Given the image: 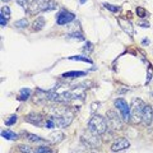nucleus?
I'll use <instances>...</instances> for the list:
<instances>
[{
    "label": "nucleus",
    "instance_id": "9",
    "mask_svg": "<svg viewBox=\"0 0 153 153\" xmlns=\"http://www.w3.org/2000/svg\"><path fill=\"white\" fill-rule=\"evenodd\" d=\"M46 0H32L30 7H28V13L30 14H38L44 9V4Z\"/></svg>",
    "mask_w": 153,
    "mask_h": 153
},
{
    "label": "nucleus",
    "instance_id": "31",
    "mask_svg": "<svg viewBox=\"0 0 153 153\" xmlns=\"http://www.w3.org/2000/svg\"><path fill=\"white\" fill-rule=\"evenodd\" d=\"M0 25H1V27H5L7 26V19L0 16Z\"/></svg>",
    "mask_w": 153,
    "mask_h": 153
},
{
    "label": "nucleus",
    "instance_id": "17",
    "mask_svg": "<svg viewBox=\"0 0 153 153\" xmlns=\"http://www.w3.org/2000/svg\"><path fill=\"white\" fill-rule=\"evenodd\" d=\"M1 137L5 138V139H8V140H14V139H18L19 135L16 134V133L10 131V130H3L1 131Z\"/></svg>",
    "mask_w": 153,
    "mask_h": 153
},
{
    "label": "nucleus",
    "instance_id": "14",
    "mask_svg": "<svg viewBox=\"0 0 153 153\" xmlns=\"http://www.w3.org/2000/svg\"><path fill=\"white\" fill-rule=\"evenodd\" d=\"M82 75H85L84 71H80V70H73V71H66V73L63 74L64 78H68V79H73V78H76V76H82Z\"/></svg>",
    "mask_w": 153,
    "mask_h": 153
},
{
    "label": "nucleus",
    "instance_id": "1",
    "mask_svg": "<svg viewBox=\"0 0 153 153\" xmlns=\"http://www.w3.org/2000/svg\"><path fill=\"white\" fill-rule=\"evenodd\" d=\"M107 129H108L107 120L101 115H94L88 123V130L96 134V135H101V134L106 133Z\"/></svg>",
    "mask_w": 153,
    "mask_h": 153
},
{
    "label": "nucleus",
    "instance_id": "35",
    "mask_svg": "<svg viewBox=\"0 0 153 153\" xmlns=\"http://www.w3.org/2000/svg\"><path fill=\"white\" fill-rule=\"evenodd\" d=\"M3 1H9V0H3Z\"/></svg>",
    "mask_w": 153,
    "mask_h": 153
},
{
    "label": "nucleus",
    "instance_id": "8",
    "mask_svg": "<svg viewBox=\"0 0 153 153\" xmlns=\"http://www.w3.org/2000/svg\"><path fill=\"white\" fill-rule=\"evenodd\" d=\"M25 120L27 123L32 124V125H36V126H42L44 125V117H42V115L36 114V112H32L30 115H27V116L25 117Z\"/></svg>",
    "mask_w": 153,
    "mask_h": 153
},
{
    "label": "nucleus",
    "instance_id": "20",
    "mask_svg": "<svg viewBox=\"0 0 153 153\" xmlns=\"http://www.w3.org/2000/svg\"><path fill=\"white\" fill-rule=\"evenodd\" d=\"M70 60H78V61H84V63H88V64H92V60L87 56H80V55H76V56H70L69 57Z\"/></svg>",
    "mask_w": 153,
    "mask_h": 153
},
{
    "label": "nucleus",
    "instance_id": "29",
    "mask_svg": "<svg viewBox=\"0 0 153 153\" xmlns=\"http://www.w3.org/2000/svg\"><path fill=\"white\" fill-rule=\"evenodd\" d=\"M137 14H138V16H139L140 18H144V17L147 16V12H146V9L138 7V8H137Z\"/></svg>",
    "mask_w": 153,
    "mask_h": 153
},
{
    "label": "nucleus",
    "instance_id": "34",
    "mask_svg": "<svg viewBox=\"0 0 153 153\" xmlns=\"http://www.w3.org/2000/svg\"><path fill=\"white\" fill-rule=\"evenodd\" d=\"M73 153H83V152H82V151H74Z\"/></svg>",
    "mask_w": 153,
    "mask_h": 153
},
{
    "label": "nucleus",
    "instance_id": "15",
    "mask_svg": "<svg viewBox=\"0 0 153 153\" xmlns=\"http://www.w3.org/2000/svg\"><path fill=\"white\" fill-rule=\"evenodd\" d=\"M33 30L35 31H41L42 28H44V26H45V19H44V17H38V18H36V21L33 22Z\"/></svg>",
    "mask_w": 153,
    "mask_h": 153
},
{
    "label": "nucleus",
    "instance_id": "7",
    "mask_svg": "<svg viewBox=\"0 0 153 153\" xmlns=\"http://www.w3.org/2000/svg\"><path fill=\"white\" fill-rule=\"evenodd\" d=\"M74 18H75V16H74L73 13L66 12V10H63V12H60V13H59V16H57V18H56V23H57V25H60V26H63V25H66V23L73 22V21H74Z\"/></svg>",
    "mask_w": 153,
    "mask_h": 153
},
{
    "label": "nucleus",
    "instance_id": "4",
    "mask_svg": "<svg viewBox=\"0 0 153 153\" xmlns=\"http://www.w3.org/2000/svg\"><path fill=\"white\" fill-rule=\"evenodd\" d=\"M115 107L123 119V121H129L130 120V106L128 105V102L124 98H117L115 100Z\"/></svg>",
    "mask_w": 153,
    "mask_h": 153
},
{
    "label": "nucleus",
    "instance_id": "3",
    "mask_svg": "<svg viewBox=\"0 0 153 153\" xmlns=\"http://www.w3.org/2000/svg\"><path fill=\"white\" fill-rule=\"evenodd\" d=\"M54 120L55 125L57 128H66L70 125V123L73 121V112H70L68 108L64 110H56V114L50 116Z\"/></svg>",
    "mask_w": 153,
    "mask_h": 153
},
{
    "label": "nucleus",
    "instance_id": "24",
    "mask_svg": "<svg viewBox=\"0 0 153 153\" xmlns=\"http://www.w3.org/2000/svg\"><path fill=\"white\" fill-rule=\"evenodd\" d=\"M1 17H4L5 19L10 18V9H9V7H3L1 8Z\"/></svg>",
    "mask_w": 153,
    "mask_h": 153
},
{
    "label": "nucleus",
    "instance_id": "10",
    "mask_svg": "<svg viewBox=\"0 0 153 153\" xmlns=\"http://www.w3.org/2000/svg\"><path fill=\"white\" fill-rule=\"evenodd\" d=\"M117 22H119V25H120L121 30L125 32V33H128V35L130 36V37H133V35H134V28H133V26H131L130 21H128V19H125V18L119 17V18H117Z\"/></svg>",
    "mask_w": 153,
    "mask_h": 153
},
{
    "label": "nucleus",
    "instance_id": "11",
    "mask_svg": "<svg viewBox=\"0 0 153 153\" xmlns=\"http://www.w3.org/2000/svg\"><path fill=\"white\" fill-rule=\"evenodd\" d=\"M129 147H130V142H129L128 139H125V138H120V139H117L111 146V151L112 152H119V151L126 149V148H129Z\"/></svg>",
    "mask_w": 153,
    "mask_h": 153
},
{
    "label": "nucleus",
    "instance_id": "33",
    "mask_svg": "<svg viewBox=\"0 0 153 153\" xmlns=\"http://www.w3.org/2000/svg\"><path fill=\"white\" fill-rule=\"evenodd\" d=\"M85 1H87V0H79V3H80V4H84Z\"/></svg>",
    "mask_w": 153,
    "mask_h": 153
},
{
    "label": "nucleus",
    "instance_id": "19",
    "mask_svg": "<svg viewBox=\"0 0 153 153\" xmlns=\"http://www.w3.org/2000/svg\"><path fill=\"white\" fill-rule=\"evenodd\" d=\"M19 151L22 153H36V148H33L31 146L22 144V146H19Z\"/></svg>",
    "mask_w": 153,
    "mask_h": 153
},
{
    "label": "nucleus",
    "instance_id": "12",
    "mask_svg": "<svg viewBox=\"0 0 153 153\" xmlns=\"http://www.w3.org/2000/svg\"><path fill=\"white\" fill-rule=\"evenodd\" d=\"M153 120V110L149 105H146L144 107V111H143V119H142V123L144 124V125H149Z\"/></svg>",
    "mask_w": 153,
    "mask_h": 153
},
{
    "label": "nucleus",
    "instance_id": "22",
    "mask_svg": "<svg viewBox=\"0 0 153 153\" xmlns=\"http://www.w3.org/2000/svg\"><path fill=\"white\" fill-rule=\"evenodd\" d=\"M103 7L106 8V9H108L110 12H119L120 10V7H117V5H112V4H108V3H103Z\"/></svg>",
    "mask_w": 153,
    "mask_h": 153
},
{
    "label": "nucleus",
    "instance_id": "13",
    "mask_svg": "<svg viewBox=\"0 0 153 153\" xmlns=\"http://www.w3.org/2000/svg\"><path fill=\"white\" fill-rule=\"evenodd\" d=\"M65 138L64 135V133H61L59 130H56V131H52L49 137H47V140H49L50 143H52V144H56V143H60L61 140H63Z\"/></svg>",
    "mask_w": 153,
    "mask_h": 153
},
{
    "label": "nucleus",
    "instance_id": "36",
    "mask_svg": "<svg viewBox=\"0 0 153 153\" xmlns=\"http://www.w3.org/2000/svg\"><path fill=\"white\" fill-rule=\"evenodd\" d=\"M152 96H153V93H152Z\"/></svg>",
    "mask_w": 153,
    "mask_h": 153
},
{
    "label": "nucleus",
    "instance_id": "18",
    "mask_svg": "<svg viewBox=\"0 0 153 153\" xmlns=\"http://www.w3.org/2000/svg\"><path fill=\"white\" fill-rule=\"evenodd\" d=\"M56 8V3L54 0H46L45 4H44V9L42 12H49V10H52V9Z\"/></svg>",
    "mask_w": 153,
    "mask_h": 153
},
{
    "label": "nucleus",
    "instance_id": "26",
    "mask_svg": "<svg viewBox=\"0 0 153 153\" xmlns=\"http://www.w3.org/2000/svg\"><path fill=\"white\" fill-rule=\"evenodd\" d=\"M49 152H51V149L46 146H41L36 148V153H49Z\"/></svg>",
    "mask_w": 153,
    "mask_h": 153
},
{
    "label": "nucleus",
    "instance_id": "6",
    "mask_svg": "<svg viewBox=\"0 0 153 153\" xmlns=\"http://www.w3.org/2000/svg\"><path fill=\"white\" fill-rule=\"evenodd\" d=\"M121 116H119V115L115 112V111H108L107 112V125L108 128L114 129V130H117V129H120L121 125H123V119H120Z\"/></svg>",
    "mask_w": 153,
    "mask_h": 153
},
{
    "label": "nucleus",
    "instance_id": "23",
    "mask_svg": "<svg viewBox=\"0 0 153 153\" xmlns=\"http://www.w3.org/2000/svg\"><path fill=\"white\" fill-rule=\"evenodd\" d=\"M14 26L17 28H25L28 26V22H27V19H19V21H17L14 23Z\"/></svg>",
    "mask_w": 153,
    "mask_h": 153
},
{
    "label": "nucleus",
    "instance_id": "28",
    "mask_svg": "<svg viewBox=\"0 0 153 153\" xmlns=\"http://www.w3.org/2000/svg\"><path fill=\"white\" fill-rule=\"evenodd\" d=\"M69 38H78V40H84V37L83 35L80 32H74V33H69L68 35Z\"/></svg>",
    "mask_w": 153,
    "mask_h": 153
},
{
    "label": "nucleus",
    "instance_id": "16",
    "mask_svg": "<svg viewBox=\"0 0 153 153\" xmlns=\"http://www.w3.org/2000/svg\"><path fill=\"white\" fill-rule=\"evenodd\" d=\"M31 93H32V91L30 88H23V89H21V92H19L18 100H19V101H25V100H28V98L31 97Z\"/></svg>",
    "mask_w": 153,
    "mask_h": 153
},
{
    "label": "nucleus",
    "instance_id": "25",
    "mask_svg": "<svg viewBox=\"0 0 153 153\" xmlns=\"http://www.w3.org/2000/svg\"><path fill=\"white\" fill-rule=\"evenodd\" d=\"M16 123H17V115H10L9 119L5 120V125L10 126V125H13V124H16Z\"/></svg>",
    "mask_w": 153,
    "mask_h": 153
},
{
    "label": "nucleus",
    "instance_id": "5",
    "mask_svg": "<svg viewBox=\"0 0 153 153\" xmlns=\"http://www.w3.org/2000/svg\"><path fill=\"white\" fill-rule=\"evenodd\" d=\"M82 142H83V144L85 147L91 148V149L98 148L100 144H101V140H100L98 135H96V134H93L92 131H89V130H88V133H84L82 135Z\"/></svg>",
    "mask_w": 153,
    "mask_h": 153
},
{
    "label": "nucleus",
    "instance_id": "2",
    "mask_svg": "<svg viewBox=\"0 0 153 153\" xmlns=\"http://www.w3.org/2000/svg\"><path fill=\"white\" fill-rule=\"evenodd\" d=\"M146 103L140 98H134L130 106V121L131 124H140L143 119V111H144Z\"/></svg>",
    "mask_w": 153,
    "mask_h": 153
},
{
    "label": "nucleus",
    "instance_id": "30",
    "mask_svg": "<svg viewBox=\"0 0 153 153\" xmlns=\"http://www.w3.org/2000/svg\"><path fill=\"white\" fill-rule=\"evenodd\" d=\"M16 1H17L22 8H25V9L30 7V5H28V0H16Z\"/></svg>",
    "mask_w": 153,
    "mask_h": 153
},
{
    "label": "nucleus",
    "instance_id": "21",
    "mask_svg": "<svg viewBox=\"0 0 153 153\" xmlns=\"http://www.w3.org/2000/svg\"><path fill=\"white\" fill-rule=\"evenodd\" d=\"M27 139L30 142H35V143H42L44 142V139H41L38 135H35V134H27Z\"/></svg>",
    "mask_w": 153,
    "mask_h": 153
},
{
    "label": "nucleus",
    "instance_id": "32",
    "mask_svg": "<svg viewBox=\"0 0 153 153\" xmlns=\"http://www.w3.org/2000/svg\"><path fill=\"white\" fill-rule=\"evenodd\" d=\"M140 26H142V27H144V28H148V27H149V25H148V23H142Z\"/></svg>",
    "mask_w": 153,
    "mask_h": 153
},
{
    "label": "nucleus",
    "instance_id": "27",
    "mask_svg": "<svg viewBox=\"0 0 153 153\" xmlns=\"http://www.w3.org/2000/svg\"><path fill=\"white\" fill-rule=\"evenodd\" d=\"M83 51L84 52H87V54H91V52H92L93 51V44H92V42H87V44H85V46L83 47Z\"/></svg>",
    "mask_w": 153,
    "mask_h": 153
}]
</instances>
